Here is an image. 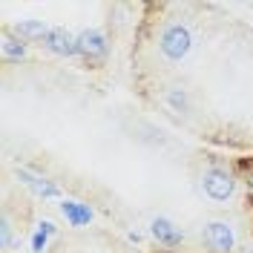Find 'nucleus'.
I'll return each instance as SVG.
<instances>
[{
  "instance_id": "2",
  "label": "nucleus",
  "mask_w": 253,
  "mask_h": 253,
  "mask_svg": "<svg viewBox=\"0 0 253 253\" xmlns=\"http://www.w3.org/2000/svg\"><path fill=\"white\" fill-rule=\"evenodd\" d=\"M202 187H205V193L213 202H227L233 196V190H236V181L224 167H210L202 175Z\"/></svg>"
},
{
  "instance_id": "8",
  "label": "nucleus",
  "mask_w": 253,
  "mask_h": 253,
  "mask_svg": "<svg viewBox=\"0 0 253 253\" xmlns=\"http://www.w3.org/2000/svg\"><path fill=\"white\" fill-rule=\"evenodd\" d=\"M17 175H20V181H23L26 187H32L38 196H43V199H55V196H58V187H55L52 181H46V178H38V175H32L29 170H17Z\"/></svg>"
},
{
  "instance_id": "3",
  "label": "nucleus",
  "mask_w": 253,
  "mask_h": 253,
  "mask_svg": "<svg viewBox=\"0 0 253 253\" xmlns=\"http://www.w3.org/2000/svg\"><path fill=\"white\" fill-rule=\"evenodd\" d=\"M202 239H205V248L210 253H230L233 251V242H236L233 227L227 221H210V224H205Z\"/></svg>"
},
{
  "instance_id": "15",
  "label": "nucleus",
  "mask_w": 253,
  "mask_h": 253,
  "mask_svg": "<svg viewBox=\"0 0 253 253\" xmlns=\"http://www.w3.org/2000/svg\"><path fill=\"white\" fill-rule=\"evenodd\" d=\"M167 253H175V251H167Z\"/></svg>"
},
{
  "instance_id": "6",
  "label": "nucleus",
  "mask_w": 253,
  "mask_h": 253,
  "mask_svg": "<svg viewBox=\"0 0 253 253\" xmlns=\"http://www.w3.org/2000/svg\"><path fill=\"white\" fill-rule=\"evenodd\" d=\"M150 233H153V239H156L158 245H164V248H175V245H181V239H184V233H181L170 219H153Z\"/></svg>"
},
{
  "instance_id": "7",
  "label": "nucleus",
  "mask_w": 253,
  "mask_h": 253,
  "mask_svg": "<svg viewBox=\"0 0 253 253\" xmlns=\"http://www.w3.org/2000/svg\"><path fill=\"white\" fill-rule=\"evenodd\" d=\"M61 213L72 227H84V224L92 221V210L86 205H81V202H61Z\"/></svg>"
},
{
  "instance_id": "4",
  "label": "nucleus",
  "mask_w": 253,
  "mask_h": 253,
  "mask_svg": "<svg viewBox=\"0 0 253 253\" xmlns=\"http://www.w3.org/2000/svg\"><path fill=\"white\" fill-rule=\"evenodd\" d=\"M107 52H110V46H107V38L101 29H84L78 35V55L84 61L101 63L107 58Z\"/></svg>"
},
{
  "instance_id": "11",
  "label": "nucleus",
  "mask_w": 253,
  "mask_h": 253,
  "mask_svg": "<svg viewBox=\"0 0 253 253\" xmlns=\"http://www.w3.org/2000/svg\"><path fill=\"white\" fill-rule=\"evenodd\" d=\"M0 245H3V251L12 245V224H9V216H0Z\"/></svg>"
},
{
  "instance_id": "13",
  "label": "nucleus",
  "mask_w": 253,
  "mask_h": 253,
  "mask_svg": "<svg viewBox=\"0 0 253 253\" xmlns=\"http://www.w3.org/2000/svg\"><path fill=\"white\" fill-rule=\"evenodd\" d=\"M167 101H170V104H173L175 110H184V107H187V98H184V92H167Z\"/></svg>"
},
{
  "instance_id": "1",
  "label": "nucleus",
  "mask_w": 253,
  "mask_h": 253,
  "mask_svg": "<svg viewBox=\"0 0 253 253\" xmlns=\"http://www.w3.org/2000/svg\"><path fill=\"white\" fill-rule=\"evenodd\" d=\"M158 46H161V55L167 61H181V58H187L190 49H193V35H190V29L184 23H170L161 32Z\"/></svg>"
},
{
  "instance_id": "5",
  "label": "nucleus",
  "mask_w": 253,
  "mask_h": 253,
  "mask_svg": "<svg viewBox=\"0 0 253 253\" xmlns=\"http://www.w3.org/2000/svg\"><path fill=\"white\" fill-rule=\"evenodd\" d=\"M43 43H46L49 52L63 55V58H69V55H78V35H72V32L63 29V26L49 29V35L43 38Z\"/></svg>"
},
{
  "instance_id": "9",
  "label": "nucleus",
  "mask_w": 253,
  "mask_h": 253,
  "mask_svg": "<svg viewBox=\"0 0 253 253\" xmlns=\"http://www.w3.org/2000/svg\"><path fill=\"white\" fill-rule=\"evenodd\" d=\"M12 32H15L20 41H38V38H46L49 35V26L41 23V20H20V23H15Z\"/></svg>"
},
{
  "instance_id": "14",
  "label": "nucleus",
  "mask_w": 253,
  "mask_h": 253,
  "mask_svg": "<svg viewBox=\"0 0 253 253\" xmlns=\"http://www.w3.org/2000/svg\"><path fill=\"white\" fill-rule=\"evenodd\" d=\"M38 230H41V233H46V236H52V233H55V224H52V221H41V227H38Z\"/></svg>"
},
{
  "instance_id": "10",
  "label": "nucleus",
  "mask_w": 253,
  "mask_h": 253,
  "mask_svg": "<svg viewBox=\"0 0 253 253\" xmlns=\"http://www.w3.org/2000/svg\"><path fill=\"white\" fill-rule=\"evenodd\" d=\"M23 55H26V43L20 38H15L12 32H6L3 35V58L6 61H20Z\"/></svg>"
},
{
  "instance_id": "12",
  "label": "nucleus",
  "mask_w": 253,
  "mask_h": 253,
  "mask_svg": "<svg viewBox=\"0 0 253 253\" xmlns=\"http://www.w3.org/2000/svg\"><path fill=\"white\" fill-rule=\"evenodd\" d=\"M46 233H41V230H38V233H35V236H32V251L35 253H43L46 251Z\"/></svg>"
}]
</instances>
